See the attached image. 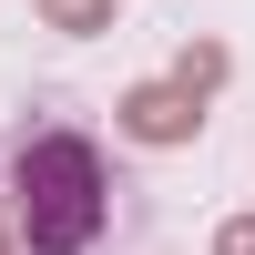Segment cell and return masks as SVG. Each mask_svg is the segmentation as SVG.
Returning a JSON list of instances; mask_svg holds the SVG:
<instances>
[{"mask_svg": "<svg viewBox=\"0 0 255 255\" xmlns=\"http://www.w3.org/2000/svg\"><path fill=\"white\" fill-rule=\"evenodd\" d=\"M113 225V174L92 133H20L10 143V245L31 255H92Z\"/></svg>", "mask_w": 255, "mask_h": 255, "instance_id": "6da1fadb", "label": "cell"}, {"mask_svg": "<svg viewBox=\"0 0 255 255\" xmlns=\"http://www.w3.org/2000/svg\"><path fill=\"white\" fill-rule=\"evenodd\" d=\"M123 133L133 143H194L204 133V92L194 82H143V92L123 102Z\"/></svg>", "mask_w": 255, "mask_h": 255, "instance_id": "7a4b0ae2", "label": "cell"}, {"mask_svg": "<svg viewBox=\"0 0 255 255\" xmlns=\"http://www.w3.org/2000/svg\"><path fill=\"white\" fill-rule=\"evenodd\" d=\"M51 31H113V0H41Z\"/></svg>", "mask_w": 255, "mask_h": 255, "instance_id": "3957f363", "label": "cell"}, {"mask_svg": "<svg viewBox=\"0 0 255 255\" xmlns=\"http://www.w3.org/2000/svg\"><path fill=\"white\" fill-rule=\"evenodd\" d=\"M174 82H194V92H215V82H225V51H215V41H204V51H184V72Z\"/></svg>", "mask_w": 255, "mask_h": 255, "instance_id": "277c9868", "label": "cell"}, {"mask_svg": "<svg viewBox=\"0 0 255 255\" xmlns=\"http://www.w3.org/2000/svg\"><path fill=\"white\" fill-rule=\"evenodd\" d=\"M215 255H255V215H235V225H225V235H215Z\"/></svg>", "mask_w": 255, "mask_h": 255, "instance_id": "5b68a950", "label": "cell"}, {"mask_svg": "<svg viewBox=\"0 0 255 255\" xmlns=\"http://www.w3.org/2000/svg\"><path fill=\"white\" fill-rule=\"evenodd\" d=\"M0 255H20V245H10V225H0Z\"/></svg>", "mask_w": 255, "mask_h": 255, "instance_id": "8992f818", "label": "cell"}]
</instances>
